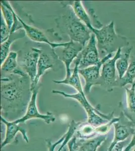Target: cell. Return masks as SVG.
Returning a JSON list of instances; mask_svg holds the SVG:
<instances>
[{
    "mask_svg": "<svg viewBox=\"0 0 135 151\" xmlns=\"http://www.w3.org/2000/svg\"><path fill=\"white\" fill-rule=\"evenodd\" d=\"M30 89L31 80L27 75L1 78V113L5 115V119L9 113L27 109L32 94Z\"/></svg>",
    "mask_w": 135,
    "mask_h": 151,
    "instance_id": "6da1fadb",
    "label": "cell"
},
{
    "mask_svg": "<svg viewBox=\"0 0 135 151\" xmlns=\"http://www.w3.org/2000/svg\"><path fill=\"white\" fill-rule=\"evenodd\" d=\"M55 20L56 27L62 33L68 35L70 40L85 47L90 39L92 32L77 17L71 7L65 14L56 18Z\"/></svg>",
    "mask_w": 135,
    "mask_h": 151,
    "instance_id": "7a4b0ae2",
    "label": "cell"
},
{
    "mask_svg": "<svg viewBox=\"0 0 135 151\" xmlns=\"http://www.w3.org/2000/svg\"><path fill=\"white\" fill-rule=\"evenodd\" d=\"M91 31L95 35L100 58L129 45L128 38L116 33L113 21L100 29L93 27Z\"/></svg>",
    "mask_w": 135,
    "mask_h": 151,
    "instance_id": "3957f363",
    "label": "cell"
},
{
    "mask_svg": "<svg viewBox=\"0 0 135 151\" xmlns=\"http://www.w3.org/2000/svg\"><path fill=\"white\" fill-rule=\"evenodd\" d=\"M52 93L58 94L66 98H70L75 100L80 104L87 114V122L94 127H97L108 124L114 117L115 112H111L108 114H103L100 111L99 105L98 107H94L91 105L87 99L86 95H82L79 92L75 94H68L64 92L58 90H52Z\"/></svg>",
    "mask_w": 135,
    "mask_h": 151,
    "instance_id": "277c9868",
    "label": "cell"
},
{
    "mask_svg": "<svg viewBox=\"0 0 135 151\" xmlns=\"http://www.w3.org/2000/svg\"><path fill=\"white\" fill-rule=\"evenodd\" d=\"M122 48H119L115 56L105 62L101 68V75L98 85L108 92L113 91L116 87L118 78L116 76V61L121 55Z\"/></svg>",
    "mask_w": 135,
    "mask_h": 151,
    "instance_id": "5b68a950",
    "label": "cell"
},
{
    "mask_svg": "<svg viewBox=\"0 0 135 151\" xmlns=\"http://www.w3.org/2000/svg\"><path fill=\"white\" fill-rule=\"evenodd\" d=\"M40 89V86L38 85L37 87L31 91L32 94L31 98L29 104L28 105L25 114L24 116L21 117L20 119L14 120L13 122L17 124L25 123L27 120H30L32 119H38L43 120L46 124H50L54 122L56 120V117L51 112H48L46 114H43L40 113L38 111L36 105V99Z\"/></svg>",
    "mask_w": 135,
    "mask_h": 151,
    "instance_id": "8992f818",
    "label": "cell"
},
{
    "mask_svg": "<svg viewBox=\"0 0 135 151\" xmlns=\"http://www.w3.org/2000/svg\"><path fill=\"white\" fill-rule=\"evenodd\" d=\"M36 50L40 54L38 64V73L35 79L31 84V91L37 87L40 78L45 74L48 69H53L56 63L60 60L55 50H45L43 48L36 47ZM61 61V60H60Z\"/></svg>",
    "mask_w": 135,
    "mask_h": 151,
    "instance_id": "52a82bcc",
    "label": "cell"
},
{
    "mask_svg": "<svg viewBox=\"0 0 135 151\" xmlns=\"http://www.w3.org/2000/svg\"><path fill=\"white\" fill-rule=\"evenodd\" d=\"M115 129L114 138L108 151H112L118 142H123L132 136L135 130V124L126 117L123 111L120 115V120L113 124Z\"/></svg>",
    "mask_w": 135,
    "mask_h": 151,
    "instance_id": "ba28073f",
    "label": "cell"
},
{
    "mask_svg": "<svg viewBox=\"0 0 135 151\" xmlns=\"http://www.w3.org/2000/svg\"><path fill=\"white\" fill-rule=\"evenodd\" d=\"M113 54L110 53L101 58L100 61L96 65H92L85 69H79V74L82 76L85 81L84 87V93L86 94L90 93L92 86L98 85V82L100 77L102 66L105 62L112 58Z\"/></svg>",
    "mask_w": 135,
    "mask_h": 151,
    "instance_id": "9c48e42d",
    "label": "cell"
},
{
    "mask_svg": "<svg viewBox=\"0 0 135 151\" xmlns=\"http://www.w3.org/2000/svg\"><path fill=\"white\" fill-rule=\"evenodd\" d=\"M78 56L80 58L79 69H85L96 65L100 61L97 40L94 33H92L87 44L79 53Z\"/></svg>",
    "mask_w": 135,
    "mask_h": 151,
    "instance_id": "30bf717a",
    "label": "cell"
},
{
    "mask_svg": "<svg viewBox=\"0 0 135 151\" xmlns=\"http://www.w3.org/2000/svg\"><path fill=\"white\" fill-rule=\"evenodd\" d=\"M39 57L40 54L36 47H32L31 52L24 53L19 60V67L29 77L31 80V84L34 82L37 75Z\"/></svg>",
    "mask_w": 135,
    "mask_h": 151,
    "instance_id": "8fae6325",
    "label": "cell"
},
{
    "mask_svg": "<svg viewBox=\"0 0 135 151\" xmlns=\"http://www.w3.org/2000/svg\"><path fill=\"white\" fill-rule=\"evenodd\" d=\"M84 47V46L80 43L70 40L66 46L64 47L62 55H58L60 60L63 62L66 67V76L65 78H68L72 75L73 69L70 68L71 65Z\"/></svg>",
    "mask_w": 135,
    "mask_h": 151,
    "instance_id": "7c38bea8",
    "label": "cell"
},
{
    "mask_svg": "<svg viewBox=\"0 0 135 151\" xmlns=\"http://www.w3.org/2000/svg\"><path fill=\"white\" fill-rule=\"evenodd\" d=\"M17 17L19 21L20 22L21 24L22 25L23 29L25 31L26 35L32 41L38 43H46L53 50L60 47H64L68 45V42L65 43L52 42L49 40L46 35H45V33L41 31V30L32 27L26 23L22 19L18 16V15H17Z\"/></svg>",
    "mask_w": 135,
    "mask_h": 151,
    "instance_id": "4fadbf2b",
    "label": "cell"
},
{
    "mask_svg": "<svg viewBox=\"0 0 135 151\" xmlns=\"http://www.w3.org/2000/svg\"><path fill=\"white\" fill-rule=\"evenodd\" d=\"M61 3L62 4L64 8L67 6L71 7L76 15L77 16V17L82 22L84 23L90 30H92L93 26L91 19H93L96 15L93 9H90V14H88L80 1L61 2Z\"/></svg>",
    "mask_w": 135,
    "mask_h": 151,
    "instance_id": "5bb4252c",
    "label": "cell"
},
{
    "mask_svg": "<svg viewBox=\"0 0 135 151\" xmlns=\"http://www.w3.org/2000/svg\"><path fill=\"white\" fill-rule=\"evenodd\" d=\"M1 119L2 122L6 126L5 137L1 145V148L10 144L15 137L16 134L20 132L22 134L23 138L26 142H29V139L27 135V131L25 129L21 127L19 124H16L13 121L9 122L5 119L3 116H1Z\"/></svg>",
    "mask_w": 135,
    "mask_h": 151,
    "instance_id": "9a60e30c",
    "label": "cell"
},
{
    "mask_svg": "<svg viewBox=\"0 0 135 151\" xmlns=\"http://www.w3.org/2000/svg\"><path fill=\"white\" fill-rule=\"evenodd\" d=\"M108 138V134H100L88 139H76L75 142L76 151H97V149Z\"/></svg>",
    "mask_w": 135,
    "mask_h": 151,
    "instance_id": "2e32d148",
    "label": "cell"
},
{
    "mask_svg": "<svg viewBox=\"0 0 135 151\" xmlns=\"http://www.w3.org/2000/svg\"><path fill=\"white\" fill-rule=\"evenodd\" d=\"M126 106H123L121 102L119 106L121 108L124 115L127 119L135 124V82L131 88H126Z\"/></svg>",
    "mask_w": 135,
    "mask_h": 151,
    "instance_id": "e0dca14e",
    "label": "cell"
},
{
    "mask_svg": "<svg viewBox=\"0 0 135 151\" xmlns=\"http://www.w3.org/2000/svg\"><path fill=\"white\" fill-rule=\"evenodd\" d=\"M80 62V58L78 55L75 60H74L75 67L73 69L72 75L68 78H65L63 80L61 81H53V83L58 84L68 85L74 88L78 92L82 95H86L84 93V90L83 89L82 84L81 82L80 78L79 77V66Z\"/></svg>",
    "mask_w": 135,
    "mask_h": 151,
    "instance_id": "ac0fdd59",
    "label": "cell"
},
{
    "mask_svg": "<svg viewBox=\"0 0 135 151\" xmlns=\"http://www.w3.org/2000/svg\"><path fill=\"white\" fill-rule=\"evenodd\" d=\"M25 31L23 29H21L15 32L11 33L8 40L1 45V65L7 58L10 52L11 46L16 40L22 38L25 36Z\"/></svg>",
    "mask_w": 135,
    "mask_h": 151,
    "instance_id": "d6986e66",
    "label": "cell"
},
{
    "mask_svg": "<svg viewBox=\"0 0 135 151\" xmlns=\"http://www.w3.org/2000/svg\"><path fill=\"white\" fill-rule=\"evenodd\" d=\"M18 55L17 52L13 51L9 53L5 60L1 65V77H3L5 75H12L18 68Z\"/></svg>",
    "mask_w": 135,
    "mask_h": 151,
    "instance_id": "ffe728a7",
    "label": "cell"
},
{
    "mask_svg": "<svg viewBox=\"0 0 135 151\" xmlns=\"http://www.w3.org/2000/svg\"><path fill=\"white\" fill-rule=\"evenodd\" d=\"M74 136L77 139H88L98 136L96 127L87 122H81Z\"/></svg>",
    "mask_w": 135,
    "mask_h": 151,
    "instance_id": "44dd1931",
    "label": "cell"
},
{
    "mask_svg": "<svg viewBox=\"0 0 135 151\" xmlns=\"http://www.w3.org/2000/svg\"><path fill=\"white\" fill-rule=\"evenodd\" d=\"M1 15L11 31L15 20V13L13 8L8 1H2L1 2Z\"/></svg>",
    "mask_w": 135,
    "mask_h": 151,
    "instance_id": "7402d4cb",
    "label": "cell"
},
{
    "mask_svg": "<svg viewBox=\"0 0 135 151\" xmlns=\"http://www.w3.org/2000/svg\"><path fill=\"white\" fill-rule=\"evenodd\" d=\"M133 47H129L127 50L121 53L120 58L116 60V69L118 71V78L121 79L125 75L127 70L129 66V60H130V54L131 53Z\"/></svg>",
    "mask_w": 135,
    "mask_h": 151,
    "instance_id": "603a6c76",
    "label": "cell"
},
{
    "mask_svg": "<svg viewBox=\"0 0 135 151\" xmlns=\"http://www.w3.org/2000/svg\"><path fill=\"white\" fill-rule=\"evenodd\" d=\"M135 79V55L131 58L127 72L121 79L118 78L116 81V87H123L128 84H133Z\"/></svg>",
    "mask_w": 135,
    "mask_h": 151,
    "instance_id": "cb8c5ba5",
    "label": "cell"
},
{
    "mask_svg": "<svg viewBox=\"0 0 135 151\" xmlns=\"http://www.w3.org/2000/svg\"><path fill=\"white\" fill-rule=\"evenodd\" d=\"M11 35V30L6 23L2 15H1V43L6 41Z\"/></svg>",
    "mask_w": 135,
    "mask_h": 151,
    "instance_id": "d4e9b609",
    "label": "cell"
},
{
    "mask_svg": "<svg viewBox=\"0 0 135 151\" xmlns=\"http://www.w3.org/2000/svg\"><path fill=\"white\" fill-rule=\"evenodd\" d=\"M131 141V139H130V137H129L125 141L118 142L115 146L112 151H123V149L124 148L127 147L128 145L130 144Z\"/></svg>",
    "mask_w": 135,
    "mask_h": 151,
    "instance_id": "484cf974",
    "label": "cell"
},
{
    "mask_svg": "<svg viewBox=\"0 0 135 151\" xmlns=\"http://www.w3.org/2000/svg\"><path fill=\"white\" fill-rule=\"evenodd\" d=\"M135 146V130L132 136L131 141L130 142V144L128 145L126 148H125L123 150V151H131L132 148Z\"/></svg>",
    "mask_w": 135,
    "mask_h": 151,
    "instance_id": "4316f807",
    "label": "cell"
},
{
    "mask_svg": "<svg viewBox=\"0 0 135 151\" xmlns=\"http://www.w3.org/2000/svg\"><path fill=\"white\" fill-rule=\"evenodd\" d=\"M63 148H64L62 146H61V147L59 148V149L58 150V151H62V149H63Z\"/></svg>",
    "mask_w": 135,
    "mask_h": 151,
    "instance_id": "83f0119b",
    "label": "cell"
},
{
    "mask_svg": "<svg viewBox=\"0 0 135 151\" xmlns=\"http://www.w3.org/2000/svg\"><path fill=\"white\" fill-rule=\"evenodd\" d=\"M135 151V149L134 150V151Z\"/></svg>",
    "mask_w": 135,
    "mask_h": 151,
    "instance_id": "f1b7e54d",
    "label": "cell"
}]
</instances>
